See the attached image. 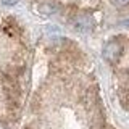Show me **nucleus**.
I'll list each match as a JSON object with an SVG mask.
<instances>
[{
    "label": "nucleus",
    "mask_w": 129,
    "mask_h": 129,
    "mask_svg": "<svg viewBox=\"0 0 129 129\" xmlns=\"http://www.w3.org/2000/svg\"><path fill=\"white\" fill-rule=\"evenodd\" d=\"M2 87H3V94H5L7 103L10 108H18L19 105V97H21V89L19 84L16 81V76L13 73H5L2 76Z\"/></svg>",
    "instance_id": "1"
},
{
    "label": "nucleus",
    "mask_w": 129,
    "mask_h": 129,
    "mask_svg": "<svg viewBox=\"0 0 129 129\" xmlns=\"http://www.w3.org/2000/svg\"><path fill=\"white\" fill-rule=\"evenodd\" d=\"M102 53H103V58L107 60V61L116 63V61L121 58V55H123V44L118 42L116 39L108 40V42L103 45Z\"/></svg>",
    "instance_id": "2"
},
{
    "label": "nucleus",
    "mask_w": 129,
    "mask_h": 129,
    "mask_svg": "<svg viewBox=\"0 0 129 129\" xmlns=\"http://www.w3.org/2000/svg\"><path fill=\"white\" fill-rule=\"evenodd\" d=\"M82 103L87 110L94 111L95 108L100 107V97H99V87L97 86H90L86 90V94L82 97Z\"/></svg>",
    "instance_id": "3"
},
{
    "label": "nucleus",
    "mask_w": 129,
    "mask_h": 129,
    "mask_svg": "<svg viewBox=\"0 0 129 129\" xmlns=\"http://www.w3.org/2000/svg\"><path fill=\"white\" fill-rule=\"evenodd\" d=\"M73 24H74V29L79 31V32H90L92 27H94V23H92V18L89 15H79L74 18V21H73Z\"/></svg>",
    "instance_id": "4"
},
{
    "label": "nucleus",
    "mask_w": 129,
    "mask_h": 129,
    "mask_svg": "<svg viewBox=\"0 0 129 129\" xmlns=\"http://www.w3.org/2000/svg\"><path fill=\"white\" fill-rule=\"evenodd\" d=\"M118 89H129V70H119L116 73Z\"/></svg>",
    "instance_id": "5"
},
{
    "label": "nucleus",
    "mask_w": 129,
    "mask_h": 129,
    "mask_svg": "<svg viewBox=\"0 0 129 129\" xmlns=\"http://www.w3.org/2000/svg\"><path fill=\"white\" fill-rule=\"evenodd\" d=\"M118 100L124 110H129V89H118Z\"/></svg>",
    "instance_id": "6"
},
{
    "label": "nucleus",
    "mask_w": 129,
    "mask_h": 129,
    "mask_svg": "<svg viewBox=\"0 0 129 129\" xmlns=\"http://www.w3.org/2000/svg\"><path fill=\"white\" fill-rule=\"evenodd\" d=\"M39 10L42 11V13H45V15H52V13H56L58 11V7L55 5V3H42V5L39 7Z\"/></svg>",
    "instance_id": "7"
},
{
    "label": "nucleus",
    "mask_w": 129,
    "mask_h": 129,
    "mask_svg": "<svg viewBox=\"0 0 129 129\" xmlns=\"http://www.w3.org/2000/svg\"><path fill=\"white\" fill-rule=\"evenodd\" d=\"M113 3H115L116 7H126L129 3V0H113Z\"/></svg>",
    "instance_id": "8"
},
{
    "label": "nucleus",
    "mask_w": 129,
    "mask_h": 129,
    "mask_svg": "<svg viewBox=\"0 0 129 129\" xmlns=\"http://www.w3.org/2000/svg\"><path fill=\"white\" fill-rule=\"evenodd\" d=\"M19 0H2V3L3 5H16Z\"/></svg>",
    "instance_id": "9"
},
{
    "label": "nucleus",
    "mask_w": 129,
    "mask_h": 129,
    "mask_svg": "<svg viewBox=\"0 0 129 129\" xmlns=\"http://www.w3.org/2000/svg\"><path fill=\"white\" fill-rule=\"evenodd\" d=\"M100 129H115V127H111V126H107V124H105L103 127H100Z\"/></svg>",
    "instance_id": "10"
},
{
    "label": "nucleus",
    "mask_w": 129,
    "mask_h": 129,
    "mask_svg": "<svg viewBox=\"0 0 129 129\" xmlns=\"http://www.w3.org/2000/svg\"><path fill=\"white\" fill-rule=\"evenodd\" d=\"M0 129H7V127H5V124H3L2 121H0Z\"/></svg>",
    "instance_id": "11"
},
{
    "label": "nucleus",
    "mask_w": 129,
    "mask_h": 129,
    "mask_svg": "<svg viewBox=\"0 0 129 129\" xmlns=\"http://www.w3.org/2000/svg\"><path fill=\"white\" fill-rule=\"evenodd\" d=\"M24 129H32V127H31V126H26V127H24Z\"/></svg>",
    "instance_id": "12"
}]
</instances>
